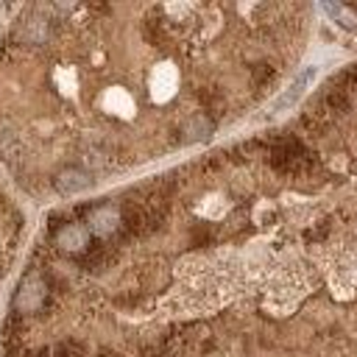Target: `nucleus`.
I'll return each mask as SVG.
<instances>
[{"label":"nucleus","instance_id":"nucleus-5","mask_svg":"<svg viewBox=\"0 0 357 357\" xmlns=\"http://www.w3.org/2000/svg\"><path fill=\"white\" fill-rule=\"evenodd\" d=\"M184 137L190 139V142H204V139H209L212 137V131H215V123H212V117L206 114V112H195V114H190L187 120H184Z\"/></svg>","mask_w":357,"mask_h":357},{"label":"nucleus","instance_id":"nucleus-1","mask_svg":"<svg viewBox=\"0 0 357 357\" xmlns=\"http://www.w3.org/2000/svg\"><path fill=\"white\" fill-rule=\"evenodd\" d=\"M47 296H50V287H47L45 276L31 271V273H25L20 279V284L14 290V298H11V310L20 312V315H33V312H39L45 307Z\"/></svg>","mask_w":357,"mask_h":357},{"label":"nucleus","instance_id":"nucleus-2","mask_svg":"<svg viewBox=\"0 0 357 357\" xmlns=\"http://www.w3.org/2000/svg\"><path fill=\"white\" fill-rule=\"evenodd\" d=\"M123 226L120 212L112 204H95L86 209V229L95 231L98 237H109Z\"/></svg>","mask_w":357,"mask_h":357},{"label":"nucleus","instance_id":"nucleus-4","mask_svg":"<svg viewBox=\"0 0 357 357\" xmlns=\"http://www.w3.org/2000/svg\"><path fill=\"white\" fill-rule=\"evenodd\" d=\"M56 245L64 251H86L89 248V229L81 223H64L56 231Z\"/></svg>","mask_w":357,"mask_h":357},{"label":"nucleus","instance_id":"nucleus-7","mask_svg":"<svg viewBox=\"0 0 357 357\" xmlns=\"http://www.w3.org/2000/svg\"><path fill=\"white\" fill-rule=\"evenodd\" d=\"M312 75H315V70H312V67H307L304 73H298V75L293 78V84L287 86V92H284V95L276 100V109H284V106H290V103H293V100H296V98L304 92V86L312 81Z\"/></svg>","mask_w":357,"mask_h":357},{"label":"nucleus","instance_id":"nucleus-6","mask_svg":"<svg viewBox=\"0 0 357 357\" xmlns=\"http://www.w3.org/2000/svg\"><path fill=\"white\" fill-rule=\"evenodd\" d=\"M45 36H47V20H45V17H28V20H22L20 28H17V39H25V42H31V45L42 42Z\"/></svg>","mask_w":357,"mask_h":357},{"label":"nucleus","instance_id":"nucleus-3","mask_svg":"<svg viewBox=\"0 0 357 357\" xmlns=\"http://www.w3.org/2000/svg\"><path fill=\"white\" fill-rule=\"evenodd\" d=\"M92 176L84 170V167H75V165H70V167H61L59 173H56V178H53V187L61 192V195H78V192H84V190H89L92 187Z\"/></svg>","mask_w":357,"mask_h":357}]
</instances>
